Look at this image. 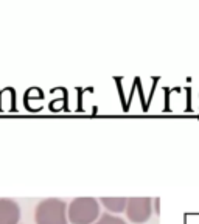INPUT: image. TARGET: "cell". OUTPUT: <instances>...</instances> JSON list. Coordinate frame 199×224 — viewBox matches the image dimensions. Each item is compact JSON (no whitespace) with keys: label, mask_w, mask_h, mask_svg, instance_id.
I'll return each mask as SVG.
<instances>
[{"label":"cell","mask_w":199,"mask_h":224,"mask_svg":"<svg viewBox=\"0 0 199 224\" xmlns=\"http://www.w3.org/2000/svg\"><path fill=\"white\" fill-rule=\"evenodd\" d=\"M99 218V202L95 198L81 196L72 199L67 206V219L70 224H93Z\"/></svg>","instance_id":"obj_1"},{"label":"cell","mask_w":199,"mask_h":224,"mask_svg":"<svg viewBox=\"0 0 199 224\" xmlns=\"http://www.w3.org/2000/svg\"><path fill=\"white\" fill-rule=\"evenodd\" d=\"M36 224H67V202L59 198H47L36 206Z\"/></svg>","instance_id":"obj_2"},{"label":"cell","mask_w":199,"mask_h":224,"mask_svg":"<svg viewBox=\"0 0 199 224\" xmlns=\"http://www.w3.org/2000/svg\"><path fill=\"white\" fill-rule=\"evenodd\" d=\"M126 216L131 222L142 224L146 222L153 215V198H128Z\"/></svg>","instance_id":"obj_3"},{"label":"cell","mask_w":199,"mask_h":224,"mask_svg":"<svg viewBox=\"0 0 199 224\" xmlns=\"http://www.w3.org/2000/svg\"><path fill=\"white\" fill-rule=\"evenodd\" d=\"M20 207L14 199L0 198V224H19Z\"/></svg>","instance_id":"obj_4"},{"label":"cell","mask_w":199,"mask_h":224,"mask_svg":"<svg viewBox=\"0 0 199 224\" xmlns=\"http://www.w3.org/2000/svg\"><path fill=\"white\" fill-rule=\"evenodd\" d=\"M99 201H101V204L112 213H121L126 210V204H128V198H99Z\"/></svg>","instance_id":"obj_5"},{"label":"cell","mask_w":199,"mask_h":224,"mask_svg":"<svg viewBox=\"0 0 199 224\" xmlns=\"http://www.w3.org/2000/svg\"><path fill=\"white\" fill-rule=\"evenodd\" d=\"M93 224H128L121 216L118 215H112V213H103L99 215V218L93 222Z\"/></svg>","instance_id":"obj_6"},{"label":"cell","mask_w":199,"mask_h":224,"mask_svg":"<svg viewBox=\"0 0 199 224\" xmlns=\"http://www.w3.org/2000/svg\"><path fill=\"white\" fill-rule=\"evenodd\" d=\"M159 202H160V199H159V198H156V201H153V204H154V207H156V213H157V215L160 213V212H159V210H160V209H159Z\"/></svg>","instance_id":"obj_7"}]
</instances>
